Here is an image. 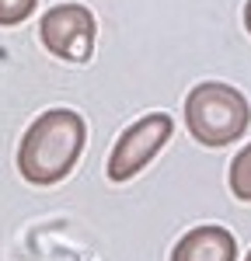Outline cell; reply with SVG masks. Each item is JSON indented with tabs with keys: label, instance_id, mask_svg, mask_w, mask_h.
I'll use <instances>...</instances> for the list:
<instances>
[{
	"label": "cell",
	"instance_id": "1",
	"mask_svg": "<svg viewBox=\"0 0 251 261\" xmlns=\"http://www.w3.org/2000/svg\"><path fill=\"white\" fill-rule=\"evenodd\" d=\"M87 122L73 108H49L28 125L18 146V171L32 185H60L84 153Z\"/></svg>",
	"mask_w": 251,
	"mask_h": 261
},
{
	"label": "cell",
	"instance_id": "2",
	"mask_svg": "<svg viewBox=\"0 0 251 261\" xmlns=\"http://www.w3.org/2000/svg\"><path fill=\"white\" fill-rule=\"evenodd\" d=\"M251 105L248 98L220 81H203L185 98V129L203 146H227L248 133Z\"/></svg>",
	"mask_w": 251,
	"mask_h": 261
},
{
	"label": "cell",
	"instance_id": "3",
	"mask_svg": "<svg viewBox=\"0 0 251 261\" xmlns=\"http://www.w3.org/2000/svg\"><path fill=\"white\" fill-rule=\"evenodd\" d=\"M171 133H174V119L167 112H150L143 119H136L129 129H122V136L115 140L112 153H108V164H105L108 178L115 185L136 178L146 164L164 150Z\"/></svg>",
	"mask_w": 251,
	"mask_h": 261
},
{
	"label": "cell",
	"instance_id": "4",
	"mask_svg": "<svg viewBox=\"0 0 251 261\" xmlns=\"http://www.w3.org/2000/svg\"><path fill=\"white\" fill-rule=\"evenodd\" d=\"M42 45L63 63H87L94 56L98 42V21L94 11L84 4H56L39 21Z\"/></svg>",
	"mask_w": 251,
	"mask_h": 261
},
{
	"label": "cell",
	"instance_id": "5",
	"mask_svg": "<svg viewBox=\"0 0 251 261\" xmlns=\"http://www.w3.org/2000/svg\"><path fill=\"white\" fill-rule=\"evenodd\" d=\"M171 261H237V237L227 226H192L171 247Z\"/></svg>",
	"mask_w": 251,
	"mask_h": 261
},
{
	"label": "cell",
	"instance_id": "6",
	"mask_svg": "<svg viewBox=\"0 0 251 261\" xmlns=\"http://www.w3.org/2000/svg\"><path fill=\"white\" fill-rule=\"evenodd\" d=\"M227 185H230V192H234V199L251 202V143H244V146L234 153Z\"/></svg>",
	"mask_w": 251,
	"mask_h": 261
},
{
	"label": "cell",
	"instance_id": "7",
	"mask_svg": "<svg viewBox=\"0 0 251 261\" xmlns=\"http://www.w3.org/2000/svg\"><path fill=\"white\" fill-rule=\"evenodd\" d=\"M39 0H0V28H14L35 14Z\"/></svg>",
	"mask_w": 251,
	"mask_h": 261
},
{
	"label": "cell",
	"instance_id": "8",
	"mask_svg": "<svg viewBox=\"0 0 251 261\" xmlns=\"http://www.w3.org/2000/svg\"><path fill=\"white\" fill-rule=\"evenodd\" d=\"M244 28H248V35H251V0L244 4Z\"/></svg>",
	"mask_w": 251,
	"mask_h": 261
},
{
	"label": "cell",
	"instance_id": "9",
	"mask_svg": "<svg viewBox=\"0 0 251 261\" xmlns=\"http://www.w3.org/2000/svg\"><path fill=\"white\" fill-rule=\"evenodd\" d=\"M244 261H251V251H248V254H244Z\"/></svg>",
	"mask_w": 251,
	"mask_h": 261
}]
</instances>
